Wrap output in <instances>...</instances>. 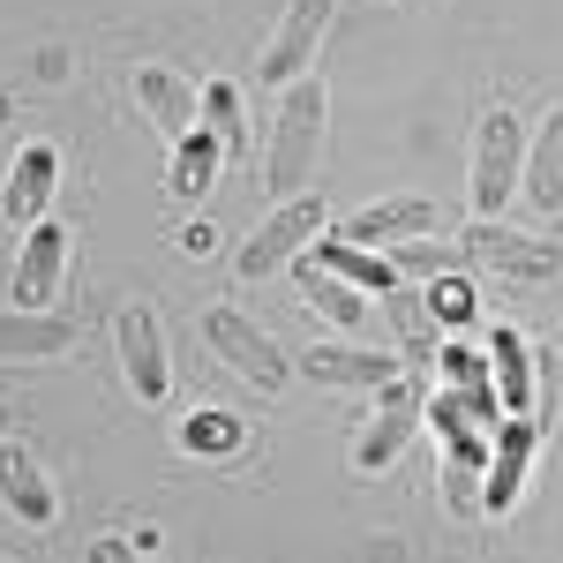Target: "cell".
Wrapping results in <instances>:
<instances>
[{"label":"cell","instance_id":"6da1fadb","mask_svg":"<svg viewBox=\"0 0 563 563\" xmlns=\"http://www.w3.org/2000/svg\"><path fill=\"white\" fill-rule=\"evenodd\" d=\"M323 158V76H294L278 98V121H271V151H263V188L286 203L316 180Z\"/></svg>","mask_w":563,"mask_h":563},{"label":"cell","instance_id":"7a4b0ae2","mask_svg":"<svg viewBox=\"0 0 563 563\" xmlns=\"http://www.w3.org/2000/svg\"><path fill=\"white\" fill-rule=\"evenodd\" d=\"M203 346H211L218 361L241 376V384H256L263 398H271V390H286V376H294L286 346H278L263 323H249L233 301H211V308H203Z\"/></svg>","mask_w":563,"mask_h":563},{"label":"cell","instance_id":"3957f363","mask_svg":"<svg viewBox=\"0 0 563 563\" xmlns=\"http://www.w3.org/2000/svg\"><path fill=\"white\" fill-rule=\"evenodd\" d=\"M459 249L474 263H488L496 278H511V286H549V278H563V241L519 233V225H504V218H474Z\"/></svg>","mask_w":563,"mask_h":563},{"label":"cell","instance_id":"277c9868","mask_svg":"<svg viewBox=\"0 0 563 563\" xmlns=\"http://www.w3.org/2000/svg\"><path fill=\"white\" fill-rule=\"evenodd\" d=\"M519 174H526V129L511 106H496L474 129V218H504V203L519 196Z\"/></svg>","mask_w":563,"mask_h":563},{"label":"cell","instance_id":"5b68a950","mask_svg":"<svg viewBox=\"0 0 563 563\" xmlns=\"http://www.w3.org/2000/svg\"><path fill=\"white\" fill-rule=\"evenodd\" d=\"M421 406H429V384H421V376H390L384 398L368 406L361 435H353V474H384L390 459L413 443V429H421Z\"/></svg>","mask_w":563,"mask_h":563},{"label":"cell","instance_id":"8992f818","mask_svg":"<svg viewBox=\"0 0 563 563\" xmlns=\"http://www.w3.org/2000/svg\"><path fill=\"white\" fill-rule=\"evenodd\" d=\"M323 225H331V218H323V203H316V196H286V203H278V211H271L256 233L241 241L233 271H241V278H263V271L294 263L301 249H316V241H323Z\"/></svg>","mask_w":563,"mask_h":563},{"label":"cell","instance_id":"52a82bcc","mask_svg":"<svg viewBox=\"0 0 563 563\" xmlns=\"http://www.w3.org/2000/svg\"><path fill=\"white\" fill-rule=\"evenodd\" d=\"M113 346H121V376L143 406H158L174 390V353H166V331H158V308L151 301H129L113 316Z\"/></svg>","mask_w":563,"mask_h":563},{"label":"cell","instance_id":"ba28073f","mask_svg":"<svg viewBox=\"0 0 563 563\" xmlns=\"http://www.w3.org/2000/svg\"><path fill=\"white\" fill-rule=\"evenodd\" d=\"M323 23H331V0H286V15H278V31L271 45L256 53V76L263 84H294L308 76V60H316V45H323Z\"/></svg>","mask_w":563,"mask_h":563},{"label":"cell","instance_id":"9c48e42d","mask_svg":"<svg viewBox=\"0 0 563 563\" xmlns=\"http://www.w3.org/2000/svg\"><path fill=\"white\" fill-rule=\"evenodd\" d=\"M533 443H541V421L533 413H504L496 421V443H488V474H481V511L504 519L526 488V466H533Z\"/></svg>","mask_w":563,"mask_h":563},{"label":"cell","instance_id":"30bf717a","mask_svg":"<svg viewBox=\"0 0 563 563\" xmlns=\"http://www.w3.org/2000/svg\"><path fill=\"white\" fill-rule=\"evenodd\" d=\"M60 278H68V233H60L53 218H38V225L23 233L15 271H8V294H15V308H53Z\"/></svg>","mask_w":563,"mask_h":563},{"label":"cell","instance_id":"8fae6325","mask_svg":"<svg viewBox=\"0 0 563 563\" xmlns=\"http://www.w3.org/2000/svg\"><path fill=\"white\" fill-rule=\"evenodd\" d=\"M435 225H443V211H435L429 196H384V203H361V211L339 225V241H361V249H398V241H429Z\"/></svg>","mask_w":563,"mask_h":563},{"label":"cell","instance_id":"7c38bea8","mask_svg":"<svg viewBox=\"0 0 563 563\" xmlns=\"http://www.w3.org/2000/svg\"><path fill=\"white\" fill-rule=\"evenodd\" d=\"M0 504L31 526V533H45V526L60 519V496H53L45 466L31 459V443H8V435H0Z\"/></svg>","mask_w":563,"mask_h":563},{"label":"cell","instance_id":"4fadbf2b","mask_svg":"<svg viewBox=\"0 0 563 563\" xmlns=\"http://www.w3.org/2000/svg\"><path fill=\"white\" fill-rule=\"evenodd\" d=\"M135 106L151 113V129L174 143V135L196 129V113H203V90L188 84L180 68H158V60H143V68H135Z\"/></svg>","mask_w":563,"mask_h":563},{"label":"cell","instance_id":"5bb4252c","mask_svg":"<svg viewBox=\"0 0 563 563\" xmlns=\"http://www.w3.org/2000/svg\"><path fill=\"white\" fill-rule=\"evenodd\" d=\"M53 174H60V158H53V143H23L15 151V166H8V188H0V218L15 225V233H31L53 203Z\"/></svg>","mask_w":563,"mask_h":563},{"label":"cell","instance_id":"9a60e30c","mask_svg":"<svg viewBox=\"0 0 563 563\" xmlns=\"http://www.w3.org/2000/svg\"><path fill=\"white\" fill-rule=\"evenodd\" d=\"M519 188H526V203H533L541 218H563V106H549V113H541V129L526 135Z\"/></svg>","mask_w":563,"mask_h":563},{"label":"cell","instance_id":"2e32d148","mask_svg":"<svg viewBox=\"0 0 563 563\" xmlns=\"http://www.w3.org/2000/svg\"><path fill=\"white\" fill-rule=\"evenodd\" d=\"M76 346V323L60 308H0V361H60Z\"/></svg>","mask_w":563,"mask_h":563},{"label":"cell","instance_id":"e0dca14e","mask_svg":"<svg viewBox=\"0 0 563 563\" xmlns=\"http://www.w3.org/2000/svg\"><path fill=\"white\" fill-rule=\"evenodd\" d=\"M301 368L316 376V384H339V390H384L390 376H398V361L390 353H376V346H308L301 353Z\"/></svg>","mask_w":563,"mask_h":563},{"label":"cell","instance_id":"ac0fdd59","mask_svg":"<svg viewBox=\"0 0 563 563\" xmlns=\"http://www.w3.org/2000/svg\"><path fill=\"white\" fill-rule=\"evenodd\" d=\"M488 384L504 398V413H533L541 421V384H533V346H526L519 331L504 323L496 339H488Z\"/></svg>","mask_w":563,"mask_h":563},{"label":"cell","instance_id":"d6986e66","mask_svg":"<svg viewBox=\"0 0 563 563\" xmlns=\"http://www.w3.org/2000/svg\"><path fill=\"white\" fill-rule=\"evenodd\" d=\"M294 286H301V301L316 308V316H331V323H361V294H353V278H339L331 263L316 256V249H301V263H294Z\"/></svg>","mask_w":563,"mask_h":563},{"label":"cell","instance_id":"ffe728a7","mask_svg":"<svg viewBox=\"0 0 563 563\" xmlns=\"http://www.w3.org/2000/svg\"><path fill=\"white\" fill-rule=\"evenodd\" d=\"M218 166H225V143H218L211 129H188V135H174V196L180 203H203L211 196V180H218Z\"/></svg>","mask_w":563,"mask_h":563},{"label":"cell","instance_id":"44dd1931","mask_svg":"<svg viewBox=\"0 0 563 563\" xmlns=\"http://www.w3.org/2000/svg\"><path fill=\"white\" fill-rule=\"evenodd\" d=\"M241 443H249V429H241L233 413H188V421H180V451H188V459H233Z\"/></svg>","mask_w":563,"mask_h":563},{"label":"cell","instance_id":"7402d4cb","mask_svg":"<svg viewBox=\"0 0 563 563\" xmlns=\"http://www.w3.org/2000/svg\"><path fill=\"white\" fill-rule=\"evenodd\" d=\"M316 256L331 263L339 278H353V286H376V294H398V271H390V263H376L368 249H361V241H323Z\"/></svg>","mask_w":563,"mask_h":563},{"label":"cell","instance_id":"603a6c76","mask_svg":"<svg viewBox=\"0 0 563 563\" xmlns=\"http://www.w3.org/2000/svg\"><path fill=\"white\" fill-rule=\"evenodd\" d=\"M203 129L225 143V158L249 151V121H241V90L233 84H203Z\"/></svg>","mask_w":563,"mask_h":563},{"label":"cell","instance_id":"cb8c5ba5","mask_svg":"<svg viewBox=\"0 0 563 563\" xmlns=\"http://www.w3.org/2000/svg\"><path fill=\"white\" fill-rule=\"evenodd\" d=\"M466 316H474V286L451 278V271H435L429 278V323H466Z\"/></svg>","mask_w":563,"mask_h":563},{"label":"cell","instance_id":"d4e9b609","mask_svg":"<svg viewBox=\"0 0 563 563\" xmlns=\"http://www.w3.org/2000/svg\"><path fill=\"white\" fill-rule=\"evenodd\" d=\"M443 376H451L443 390H496V384H488V361L466 353V346H443Z\"/></svg>","mask_w":563,"mask_h":563},{"label":"cell","instance_id":"484cf974","mask_svg":"<svg viewBox=\"0 0 563 563\" xmlns=\"http://www.w3.org/2000/svg\"><path fill=\"white\" fill-rule=\"evenodd\" d=\"M406 263H413V271H429V278H435V271H443L451 256H435V249H406Z\"/></svg>","mask_w":563,"mask_h":563},{"label":"cell","instance_id":"4316f807","mask_svg":"<svg viewBox=\"0 0 563 563\" xmlns=\"http://www.w3.org/2000/svg\"><path fill=\"white\" fill-rule=\"evenodd\" d=\"M0 435H15V406L8 398H0Z\"/></svg>","mask_w":563,"mask_h":563}]
</instances>
